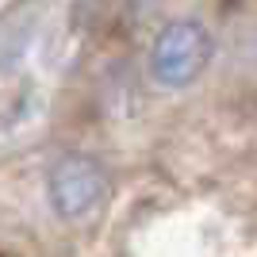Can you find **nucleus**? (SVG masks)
Masks as SVG:
<instances>
[{"label":"nucleus","instance_id":"nucleus-1","mask_svg":"<svg viewBox=\"0 0 257 257\" xmlns=\"http://www.w3.org/2000/svg\"><path fill=\"white\" fill-rule=\"evenodd\" d=\"M215 54V39L200 20H173L154 39L150 73L165 88H184L207 69Z\"/></svg>","mask_w":257,"mask_h":257},{"label":"nucleus","instance_id":"nucleus-2","mask_svg":"<svg viewBox=\"0 0 257 257\" xmlns=\"http://www.w3.org/2000/svg\"><path fill=\"white\" fill-rule=\"evenodd\" d=\"M46 192H50V204L62 219H81V215H88L107 196V177L92 158L65 154L50 169Z\"/></svg>","mask_w":257,"mask_h":257}]
</instances>
